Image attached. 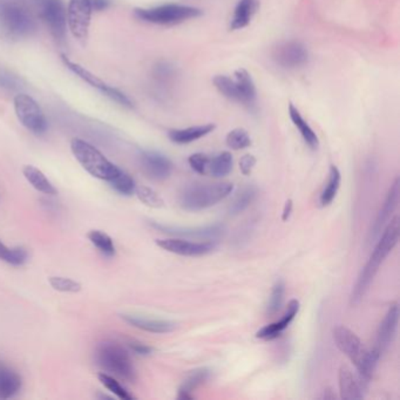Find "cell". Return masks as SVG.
Instances as JSON below:
<instances>
[{"instance_id": "1", "label": "cell", "mask_w": 400, "mask_h": 400, "mask_svg": "<svg viewBox=\"0 0 400 400\" xmlns=\"http://www.w3.org/2000/svg\"><path fill=\"white\" fill-rule=\"evenodd\" d=\"M381 235V239H378L369 261L359 273L357 282L352 289L350 297V303L352 307L362 302L366 293L369 291L370 287L372 284L385 258L389 256L390 253L394 249V246L399 241V217L398 216L390 221L388 227L385 228V230Z\"/></svg>"}, {"instance_id": "2", "label": "cell", "mask_w": 400, "mask_h": 400, "mask_svg": "<svg viewBox=\"0 0 400 400\" xmlns=\"http://www.w3.org/2000/svg\"><path fill=\"white\" fill-rule=\"evenodd\" d=\"M332 336L336 347L354 363L357 369L358 379L366 389L371 378L374 377L381 354L374 349L366 350L359 337L347 327L342 325L335 327Z\"/></svg>"}, {"instance_id": "3", "label": "cell", "mask_w": 400, "mask_h": 400, "mask_svg": "<svg viewBox=\"0 0 400 400\" xmlns=\"http://www.w3.org/2000/svg\"><path fill=\"white\" fill-rule=\"evenodd\" d=\"M233 190L234 185L230 182L197 183L182 190L179 202L181 208L187 212H201L227 199Z\"/></svg>"}, {"instance_id": "4", "label": "cell", "mask_w": 400, "mask_h": 400, "mask_svg": "<svg viewBox=\"0 0 400 400\" xmlns=\"http://www.w3.org/2000/svg\"><path fill=\"white\" fill-rule=\"evenodd\" d=\"M71 150L81 167L96 179L111 181L119 173L118 165L109 161L100 150L84 140L77 138L72 140Z\"/></svg>"}, {"instance_id": "5", "label": "cell", "mask_w": 400, "mask_h": 400, "mask_svg": "<svg viewBox=\"0 0 400 400\" xmlns=\"http://www.w3.org/2000/svg\"><path fill=\"white\" fill-rule=\"evenodd\" d=\"M96 359L99 366L116 377L128 383L136 381V371L131 356L119 344L113 342L101 343L96 347Z\"/></svg>"}, {"instance_id": "6", "label": "cell", "mask_w": 400, "mask_h": 400, "mask_svg": "<svg viewBox=\"0 0 400 400\" xmlns=\"http://www.w3.org/2000/svg\"><path fill=\"white\" fill-rule=\"evenodd\" d=\"M138 19L155 25H175L195 19L203 15L202 10L188 5L165 4L150 8H135Z\"/></svg>"}, {"instance_id": "7", "label": "cell", "mask_w": 400, "mask_h": 400, "mask_svg": "<svg viewBox=\"0 0 400 400\" xmlns=\"http://www.w3.org/2000/svg\"><path fill=\"white\" fill-rule=\"evenodd\" d=\"M0 26L15 37H27L35 31V23L26 8L12 0H0Z\"/></svg>"}, {"instance_id": "8", "label": "cell", "mask_w": 400, "mask_h": 400, "mask_svg": "<svg viewBox=\"0 0 400 400\" xmlns=\"http://www.w3.org/2000/svg\"><path fill=\"white\" fill-rule=\"evenodd\" d=\"M15 112L19 122L35 135H42L46 133L48 128L46 116L38 102L25 93H19L15 96L13 100Z\"/></svg>"}, {"instance_id": "9", "label": "cell", "mask_w": 400, "mask_h": 400, "mask_svg": "<svg viewBox=\"0 0 400 400\" xmlns=\"http://www.w3.org/2000/svg\"><path fill=\"white\" fill-rule=\"evenodd\" d=\"M62 62L72 73L80 78L81 80L85 81L86 84L92 86L93 89H98L99 92L102 93L104 96L109 98L111 100L114 101L116 104H119L120 106H122V107L128 108V109H133V108H134V102H133V100H131L129 96H126V94L121 92L120 89L107 85L106 82L100 80L96 75L91 73L89 70H86L85 67H82V66L79 65L77 62H72L71 59L67 58L64 54H62Z\"/></svg>"}, {"instance_id": "10", "label": "cell", "mask_w": 400, "mask_h": 400, "mask_svg": "<svg viewBox=\"0 0 400 400\" xmlns=\"http://www.w3.org/2000/svg\"><path fill=\"white\" fill-rule=\"evenodd\" d=\"M93 8L91 0H70L66 10L67 27L74 38L85 43L89 39Z\"/></svg>"}, {"instance_id": "11", "label": "cell", "mask_w": 400, "mask_h": 400, "mask_svg": "<svg viewBox=\"0 0 400 400\" xmlns=\"http://www.w3.org/2000/svg\"><path fill=\"white\" fill-rule=\"evenodd\" d=\"M150 226L167 235L175 236L180 239H197V241L219 242L226 234V228L222 224H212V226H204V227H179V226L152 222Z\"/></svg>"}, {"instance_id": "12", "label": "cell", "mask_w": 400, "mask_h": 400, "mask_svg": "<svg viewBox=\"0 0 400 400\" xmlns=\"http://www.w3.org/2000/svg\"><path fill=\"white\" fill-rule=\"evenodd\" d=\"M156 244L163 251L185 257H200L212 254L217 246V242L212 241H189L180 237L158 239Z\"/></svg>"}, {"instance_id": "13", "label": "cell", "mask_w": 400, "mask_h": 400, "mask_svg": "<svg viewBox=\"0 0 400 400\" xmlns=\"http://www.w3.org/2000/svg\"><path fill=\"white\" fill-rule=\"evenodd\" d=\"M40 18L46 23L54 38L64 40L67 32V16L62 0H40Z\"/></svg>"}, {"instance_id": "14", "label": "cell", "mask_w": 400, "mask_h": 400, "mask_svg": "<svg viewBox=\"0 0 400 400\" xmlns=\"http://www.w3.org/2000/svg\"><path fill=\"white\" fill-rule=\"evenodd\" d=\"M273 59L283 69H298L308 62L309 52L300 42L289 40L273 48Z\"/></svg>"}, {"instance_id": "15", "label": "cell", "mask_w": 400, "mask_h": 400, "mask_svg": "<svg viewBox=\"0 0 400 400\" xmlns=\"http://www.w3.org/2000/svg\"><path fill=\"white\" fill-rule=\"evenodd\" d=\"M140 165L143 173L155 181H163L173 173V162L165 155L155 150H143L140 154Z\"/></svg>"}, {"instance_id": "16", "label": "cell", "mask_w": 400, "mask_h": 400, "mask_svg": "<svg viewBox=\"0 0 400 400\" xmlns=\"http://www.w3.org/2000/svg\"><path fill=\"white\" fill-rule=\"evenodd\" d=\"M398 322H399V308L398 304L394 303L390 307L389 311L386 312L384 320H381L378 327L377 339L374 349L381 354H381H384L392 345L398 329Z\"/></svg>"}, {"instance_id": "17", "label": "cell", "mask_w": 400, "mask_h": 400, "mask_svg": "<svg viewBox=\"0 0 400 400\" xmlns=\"http://www.w3.org/2000/svg\"><path fill=\"white\" fill-rule=\"evenodd\" d=\"M398 201H399V177H397L394 182L390 187L389 192L386 195L383 207L378 212L377 219L374 221L372 229L370 231V241L371 242L381 236L385 224L389 222L390 217L392 215L393 212L396 210Z\"/></svg>"}, {"instance_id": "18", "label": "cell", "mask_w": 400, "mask_h": 400, "mask_svg": "<svg viewBox=\"0 0 400 400\" xmlns=\"http://www.w3.org/2000/svg\"><path fill=\"white\" fill-rule=\"evenodd\" d=\"M298 311H300V302L297 300H290L287 311L284 312V315L282 316L281 320L260 329L256 332V337L263 340H273V339L278 338L282 335V332L287 330L289 325L295 320Z\"/></svg>"}, {"instance_id": "19", "label": "cell", "mask_w": 400, "mask_h": 400, "mask_svg": "<svg viewBox=\"0 0 400 400\" xmlns=\"http://www.w3.org/2000/svg\"><path fill=\"white\" fill-rule=\"evenodd\" d=\"M339 393L342 399H362L365 388L347 366H340L338 372Z\"/></svg>"}, {"instance_id": "20", "label": "cell", "mask_w": 400, "mask_h": 400, "mask_svg": "<svg viewBox=\"0 0 400 400\" xmlns=\"http://www.w3.org/2000/svg\"><path fill=\"white\" fill-rule=\"evenodd\" d=\"M121 318L131 327L152 334H170L176 327V324L170 320H150L135 315H121Z\"/></svg>"}, {"instance_id": "21", "label": "cell", "mask_w": 400, "mask_h": 400, "mask_svg": "<svg viewBox=\"0 0 400 400\" xmlns=\"http://www.w3.org/2000/svg\"><path fill=\"white\" fill-rule=\"evenodd\" d=\"M215 128V125L207 123V125L192 126V127L183 128V129H172L168 131V138L172 143H176V145H188L210 134Z\"/></svg>"}, {"instance_id": "22", "label": "cell", "mask_w": 400, "mask_h": 400, "mask_svg": "<svg viewBox=\"0 0 400 400\" xmlns=\"http://www.w3.org/2000/svg\"><path fill=\"white\" fill-rule=\"evenodd\" d=\"M260 8L258 0H239L234 10V16L231 19V30H242L251 24L256 12Z\"/></svg>"}, {"instance_id": "23", "label": "cell", "mask_w": 400, "mask_h": 400, "mask_svg": "<svg viewBox=\"0 0 400 400\" xmlns=\"http://www.w3.org/2000/svg\"><path fill=\"white\" fill-rule=\"evenodd\" d=\"M21 389V377L15 370L0 363V399H10Z\"/></svg>"}, {"instance_id": "24", "label": "cell", "mask_w": 400, "mask_h": 400, "mask_svg": "<svg viewBox=\"0 0 400 400\" xmlns=\"http://www.w3.org/2000/svg\"><path fill=\"white\" fill-rule=\"evenodd\" d=\"M212 376L210 370L207 367H201V369L194 370L188 377L185 378V381L182 383L181 388L179 390V396L177 398L181 400H190L194 398L192 392L200 388L201 385L207 383L209 378Z\"/></svg>"}, {"instance_id": "25", "label": "cell", "mask_w": 400, "mask_h": 400, "mask_svg": "<svg viewBox=\"0 0 400 400\" xmlns=\"http://www.w3.org/2000/svg\"><path fill=\"white\" fill-rule=\"evenodd\" d=\"M289 116L290 119L293 121L295 127L300 131L302 138L304 140L305 143L308 145L311 149H317L320 147V140L318 136L316 134L313 129H312L309 123L305 121L304 118L302 116L300 111L297 109L296 106L293 104H289Z\"/></svg>"}, {"instance_id": "26", "label": "cell", "mask_w": 400, "mask_h": 400, "mask_svg": "<svg viewBox=\"0 0 400 400\" xmlns=\"http://www.w3.org/2000/svg\"><path fill=\"white\" fill-rule=\"evenodd\" d=\"M234 75L239 94L242 96V104L246 106H254L257 99V91L251 73L244 69H239L235 71Z\"/></svg>"}, {"instance_id": "27", "label": "cell", "mask_w": 400, "mask_h": 400, "mask_svg": "<svg viewBox=\"0 0 400 400\" xmlns=\"http://www.w3.org/2000/svg\"><path fill=\"white\" fill-rule=\"evenodd\" d=\"M23 174L27 182L38 192H43L45 195L53 197L57 194V189L48 181L45 174L38 170L35 165H27L23 168Z\"/></svg>"}, {"instance_id": "28", "label": "cell", "mask_w": 400, "mask_h": 400, "mask_svg": "<svg viewBox=\"0 0 400 400\" xmlns=\"http://www.w3.org/2000/svg\"><path fill=\"white\" fill-rule=\"evenodd\" d=\"M340 182H342V174L336 165H331L327 185L320 194V203L322 207H327L335 200L339 187H340Z\"/></svg>"}, {"instance_id": "29", "label": "cell", "mask_w": 400, "mask_h": 400, "mask_svg": "<svg viewBox=\"0 0 400 400\" xmlns=\"http://www.w3.org/2000/svg\"><path fill=\"white\" fill-rule=\"evenodd\" d=\"M256 197H257V188L253 185H248L239 192V195L235 197V200L231 202L229 214L233 216L239 215L241 212L251 207Z\"/></svg>"}, {"instance_id": "30", "label": "cell", "mask_w": 400, "mask_h": 400, "mask_svg": "<svg viewBox=\"0 0 400 400\" xmlns=\"http://www.w3.org/2000/svg\"><path fill=\"white\" fill-rule=\"evenodd\" d=\"M212 82H214L216 89L224 98L242 104V96L239 94V87L236 85L235 80H233L231 78L227 77V75H216L212 79Z\"/></svg>"}, {"instance_id": "31", "label": "cell", "mask_w": 400, "mask_h": 400, "mask_svg": "<svg viewBox=\"0 0 400 400\" xmlns=\"http://www.w3.org/2000/svg\"><path fill=\"white\" fill-rule=\"evenodd\" d=\"M233 165H234L233 155L229 152H224L210 160L208 172L214 177L227 176L233 170Z\"/></svg>"}, {"instance_id": "32", "label": "cell", "mask_w": 400, "mask_h": 400, "mask_svg": "<svg viewBox=\"0 0 400 400\" xmlns=\"http://www.w3.org/2000/svg\"><path fill=\"white\" fill-rule=\"evenodd\" d=\"M28 258L26 249L21 246L16 248H8L4 243L0 241V260L6 262L8 264L15 266H20L25 264Z\"/></svg>"}, {"instance_id": "33", "label": "cell", "mask_w": 400, "mask_h": 400, "mask_svg": "<svg viewBox=\"0 0 400 400\" xmlns=\"http://www.w3.org/2000/svg\"><path fill=\"white\" fill-rule=\"evenodd\" d=\"M89 239L93 246L98 248L101 254L108 257H112L116 255V246L113 239L100 230H92L89 233Z\"/></svg>"}, {"instance_id": "34", "label": "cell", "mask_w": 400, "mask_h": 400, "mask_svg": "<svg viewBox=\"0 0 400 400\" xmlns=\"http://www.w3.org/2000/svg\"><path fill=\"white\" fill-rule=\"evenodd\" d=\"M108 182L116 192H119L121 195H125V197H131V194H134L135 188H136L134 179L122 170H120L119 173L116 174L111 181Z\"/></svg>"}, {"instance_id": "35", "label": "cell", "mask_w": 400, "mask_h": 400, "mask_svg": "<svg viewBox=\"0 0 400 400\" xmlns=\"http://www.w3.org/2000/svg\"><path fill=\"white\" fill-rule=\"evenodd\" d=\"M285 283L282 280H278L271 290L269 302L266 305V315L273 317L281 310L283 302H284Z\"/></svg>"}, {"instance_id": "36", "label": "cell", "mask_w": 400, "mask_h": 400, "mask_svg": "<svg viewBox=\"0 0 400 400\" xmlns=\"http://www.w3.org/2000/svg\"><path fill=\"white\" fill-rule=\"evenodd\" d=\"M251 138L249 133L243 129V128H235L229 131L226 138V143L231 149L241 150L246 149L248 147L251 146Z\"/></svg>"}, {"instance_id": "37", "label": "cell", "mask_w": 400, "mask_h": 400, "mask_svg": "<svg viewBox=\"0 0 400 400\" xmlns=\"http://www.w3.org/2000/svg\"><path fill=\"white\" fill-rule=\"evenodd\" d=\"M135 194L143 204H146L147 207H150V208H162L165 206V201L158 192L146 185L136 187Z\"/></svg>"}, {"instance_id": "38", "label": "cell", "mask_w": 400, "mask_h": 400, "mask_svg": "<svg viewBox=\"0 0 400 400\" xmlns=\"http://www.w3.org/2000/svg\"><path fill=\"white\" fill-rule=\"evenodd\" d=\"M99 381H101V384L104 385L108 391H111L114 396L118 397L120 399H134V396L129 393V391L125 389L122 385L120 384L119 381H116V378H113L112 376H109L107 374H99Z\"/></svg>"}, {"instance_id": "39", "label": "cell", "mask_w": 400, "mask_h": 400, "mask_svg": "<svg viewBox=\"0 0 400 400\" xmlns=\"http://www.w3.org/2000/svg\"><path fill=\"white\" fill-rule=\"evenodd\" d=\"M51 287L60 291V293H79L82 287L80 283L74 281L72 278H60V276H54V278H48Z\"/></svg>"}, {"instance_id": "40", "label": "cell", "mask_w": 400, "mask_h": 400, "mask_svg": "<svg viewBox=\"0 0 400 400\" xmlns=\"http://www.w3.org/2000/svg\"><path fill=\"white\" fill-rule=\"evenodd\" d=\"M189 165L192 167V170L195 173L200 174V175H206L208 173L209 162L210 158L203 153H197L189 156Z\"/></svg>"}, {"instance_id": "41", "label": "cell", "mask_w": 400, "mask_h": 400, "mask_svg": "<svg viewBox=\"0 0 400 400\" xmlns=\"http://www.w3.org/2000/svg\"><path fill=\"white\" fill-rule=\"evenodd\" d=\"M19 79L10 73L8 71L0 70V89H8V91H17L20 89Z\"/></svg>"}, {"instance_id": "42", "label": "cell", "mask_w": 400, "mask_h": 400, "mask_svg": "<svg viewBox=\"0 0 400 400\" xmlns=\"http://www.w3.org/2000/svg\"><path fill=\"white\" fill-rule=\"evenodd\" d=\"M256 165V158L254 155L246 154L239 160V170L242 172L243 175H251V172L254 170Z\"/></svg>"}, {"instance_id": "43", "label": "cell", "mask_w": 400, "mask_h": 400, "mask_svg": "<svg viewBox=\"0 0 400 400\" xmlns=\"http://www.w3.org/2000/svg\"><path fill=\"white\" fill-rule=\"evenodd\" d=\"M155 72H156V75L162 79L170 78L174 74V66L170 65V62H161L155 67Z\"/></svg>"}, {"instance_id": "44", "label": "cell", "mask_w": 400, "mask_h": 400, "mask_svg": "<svg viewBox=\"0 0 400 400\" xmlns=\"http://www.w3.org/2000/svg\"><path fill=\"white\" fill-rule=\"evenodd\" d=\"M129 347H131V350L134 351L135 354H143V356H147V354L153 352L152 347H148L146 344H143V343L131 342L129 343Z\"/></svg>"}, {"instance_id": "45", "label": "cell", "mask_w": 400, "mask_h": 400, "mask_svg": "<svg viewBox=\"0 0 400 400\" xmlns=\"http://www.w3.org/2000/svg\"><path fill=\"white\" fill-rule=\"evenodd\" d=\"M93 11L102 12L111 5V0H91Z\"/></svg>"}, {"instance_id": "46", "label": "cell", "mask_w": 400, "mask_h": 400, "mask_svg": "<svg viewBox=\"0 0 400 400\" xmlns=\"http://www.w3.org/2000/svg\"><path fill=\"white\" fill-rule=\"evenodd\" d=\"M293 201L288 200L285 202L284 208H283V212H282V219L287 222L289 219H290V216H291V212H293Z\"/></svg>"}, {"instance_id": "47", "label": "cell", "mask_w": 400, "mask_h": 400, "mask_svg": "<svg viewBox=\"0 0 400 400\" xmlns=\"http://www.w3.org/2000/svg\"><path fill=\"white\" fill-rule=\"evenodd\" d=\"M322 399H335L336 394L335 393L332 392V390L327 389L324 390L323 394L320 397Z\"/></svg>"}]
</instances>
